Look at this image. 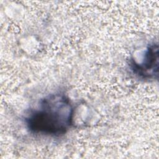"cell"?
Here are the masks:
<instances>
[{
  "instance_id": "1",
  "label": "cell",
  "mask_w": 159,
  "mask_h": 159,
  "mask_svg": "<svg viewBox=\"0 0 159 159\" xmlns=\"http://www.w3.org/2000/svg\"><path fill=\"white\" fill-rule=\"evenodd\" d=\"M74 109L63 94H49L42 99L25 117L27 130L32 134L48 137L65 135L73 125Z\"/></svg>"
},
{
  "instance_id": "2",
  "label": "cell",
  "mask_w": 159,
  "mask_h": 159,
  "mask_svg": "<svg viewBox=\"0 0 159 159\" xmlns=\"http://www.w3.org/2000/svg\"><path fill=\"white\" fill-rule=\"evenodd\" d=\"M158 60V45L153 42L147 47L140 61L131 60L130 68L132 73L140 79L144 80L157 79Z\"/></svg>"
}]
</instances>
